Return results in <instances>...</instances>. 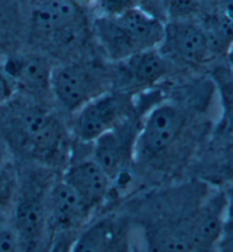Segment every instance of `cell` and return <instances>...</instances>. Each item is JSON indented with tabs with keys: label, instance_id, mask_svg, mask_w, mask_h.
<instances>
[{
	"label": "cell",
	"instance_id": "6da1fadb",
	"mask_svg": "<svg viewBox=\"0 0 233 252\" xmlns=\"http://www.w3.org/2000/svg\"><path fill=\"white\" fill-rule=\"evenodd\" d=\"M67 129L43 103L24 97L0 107V136L36 164L59 166L71 154Z\"/></svg>",
	"mask_w": 233,
	"mask_h": 252
},
{
	"label": "cell",
	"instance_id": "7a4b0ae2",
	"mask_svg": "<svg viewBox=\"0 0 233 252\" xmlns=\"http://www.w3.org/2000/svg\"><path fill=\"white\" fill-rule=\"evenodd\" d=\"M164 24L161 18L138 7L117 16L98 15L94 29L109 61L121 63L133 55L160 46Z\"/></svg>",
	"mask_w": 233,
	"mask_h": 252
},
{
	"label": "cell",
	"instance_id": "3957f363",
	"mask_svg": "<svg viewBox=\"0 0 233 252\" xmlns=\"http://www.w3.org/2000/svg\"><path fill=\"white\" fill-rule=\"evenodd\" d=\"M191 122L186 106L176 101H161L143 115L135 161L160 166L183 140Z\"/></svg>",
	"mask_w": 233,
	"mask_h": 252
},
{
	"label": "cell",
	"instance_id": "277c9868",
	"mask_svg": "<svg viewBox=\"0 0 233 252\" xmlns=\"http://www.w3.org/2000/svg\"><path fill=\"white\" fill-rule=\"evenodd\" d=\"M113 75L95 63H65L54 67L51 97L63 110L73 115L84 105L113 90Z\"/></svg>",
	"mask_w": 233,
	"mask_h": 252
},
{
	"label": "cell",
	"instance_id": "5b68a950",
	"mask_svg": "<svg viewBox=\"0 0 233 252\" xmlns=\"http://www.w3.org/2000/svg\"><path fill=\"white\" fill-rule=\"evenodd\" d=\"M136 113L134 95L130 91L110 90L72 115V135L80 142L94 143Z\"/></svg>",
	"mask_w": 233,
	"mask_h": 252
},
{
	"label": "cell",
	"instance_id": "8992f818",
	"mask_svg": "<svg viewBox=\"0 0 233 252\" xmlns=\"http://www.w3.org/2000/svg\"><path fill=\"white\" fill-rule=\"evenodd\" d=\"M50 185L30 181L17 189L12 206V228L20 252H40L46 244L49 234L47 194Z\"/></svg>",
	"mask_w": 233,
	"mask_h": 252
},
{
	"label": "cell",
	"instance_id": "52a82bcc",
	"mask_svg": "<svg viewBox=\"0 0 233 252\" xmlns=\"http://www.w3.org/2000/svg\"><path fill=\"white\" fill-rule=\"evenodd\" d=\"M143 115L136 113L98 138L92 144V158L112 180L120 183L135 162L136 142Z\"/></svg>",
	"mask_w": 233,
	"mask_h": 252
},
{
	"label": "cell",
	"instance_id": "ba28073f",
	"mask_svg": "<svg viewBox=\"0 0 233 252\" xmlns=\"http://www.w3.org/2000/svg\"><path fill=\"white\" fill-rule=\"evenodd\" d=\"M157 48L169 63L199 66L213 59L201 24L188 18L166 22Z\"/></svg>",
	"mask_w": 233,
	"mask_h": 252
},
{
	"label": "cell",
	"instance_id": "9c48e42d",
	"mask_svg": "<svg viewBox=\"0 0 233 252\" xmlns=\"http://www.w3.org/2000/svg\"><path fill=\"white\" fill-rule=\"evenodd\" d=\"M227 198L224 190L207 192L196 208L190 226V252H220Z\"/></svg>",
	"mask_w": 233,
	"mask_h": 252
},
{
	"label": "cell",
	"instance_id": "30bf717a",
	"mask_svg": "<svg viewBox=\"0 0 233 252\" xmlns=\"http://www.w3.org/2000/svg\"><path fill=\"white\" fill-rule=\"evenodd\" d=\"M55 66L39 54L18 55L3 63L7 75L15 90L24 97L41 102L51 97V77Z\"/></svg>",
	"mask_w": 233,
	"mask_h": 252
},
{
	"label": "cell",
	"instance_id": "8fae6325",
	"mask_svg": "<svg viewBox=\"0 0 233 252\" xmlns=\"http://www.w3.org/2000/svg\"><path fill=\"white\" fill-rule=\"evenodd\" d=\"M61 180L80 196L92 213L102 206L114 185L92 157L68 162Z\"/></svg>",
	"mask_w": 233,
	"mask_h": 252
},
{
	"label": "cell",
	"instance_id": "7c38bea8",
	"mask_svg": "<svg viewBox=\"0 0 233 252\" xmlns=\"http://www.w3.org/2000/svg\"><path fill=\"white\" fill-rule=\"evenodd\" d=\"M71 252H131V228L123 217L108 216L87 226Z\"/></svg>",
	"mask_w": 233,
	"mask_h": 252
},
{
	"label": "cell",
	"instance_id": "4fadbf2b",
	"mask_svg": "<svg viewBox=\"0 0 233 252\" xmlns=\"http://www.w3.org/2000/svg\"><path fill=\"white\" fill-rule=\"evenodd\" d=\"M94 214L62 180L53 182L47 194L48 226L50 231H73L86 225Z\"/></svg>",
	"mask_w": 233,
	"mask_h": 252
},
{
	"label": "cell",
	"instance_id": "5bb4252c",
	"mask_svg": "<svg viewBox=\"0 0 233 252\" xmlns=\"http://www.w3.org/2000/svg\"><path fill=\"white\" fill-rule=\"evenodd\" d=\"M82 22V7L72 0H41L34 5L31 17L35 34L55 39L72 34Z\"/></svg>",
	"mask_w": 233,
	"mask_h": 252
},
{
	"label": "cell",
	"instance_id": "9a60e30c",
	"mask_svg": "<svg viewBox=\"0 0 233 252\" xmlns=\"http://www.w3.org/2000/svg\"><path fill=\"white\" fill-rule=\"evenodd\" d=\"M118 64L125 82L134 89L154 87L165 79L171 67V63L163 56L158 48L141 51Z\"/></svg>",
	"mask_w": 233,
	"mask_h": 252
},
{
	"label": "cell",
	"instance_id": "2e32d148",
	"mask_svg": "<svg viewBox=\"0 0 233 252\" xmlns=\"http://www.w3.org/2000/svg\"><path fill=\"white\" fill-rule=\"evenodd\" d=\"M212 57H227L233 47V20L223 12L212 14L201 22Z\"/></svg>",
	"mask_w": 233,
	"mask_h": 252
},
{
	"label": "cell",
	"instance_id": "e0dca14e",
	"mask_svg": "<svg viewBox=\"0 0 233 252\" xmlns=\"http://www.w3.org/2000/svg\"><path fill=\"white\" fill-rule=\"evenodd\" d=\"M205 179L224 188L233 185V134H219Z\"/></svg>",
	"mask_w": 233,
	"mask_h": 252
},
{
	"label": "cell",
	"instance_id": "ac0fdd59",
	"mask_svg": "<svg viewBox=\"0 0 233 252\" xmlns=\"http://www.w3.org/2000/svg\"><path fill=\"white\" fill-rule=\"evenodd\" d=\"M18 189V180L10 162L0 155V211L13 206Z\"/></svg>",
	"mask_w": 233,
	"mask_h": 252
},
{
	"label": "cell",
	"instance_id": "d6986e66",
	"mask_svg": "<svg viewBox=\"0 0 233 252\" xmlns=\"http://www.w3.org/2000/svg\"><path fill=\"white\" fill-rule=\"evenodd\" d=\"M219 91L222 112L217 133L233 134V76L221 80Z\"/></svg>",
	"mask_w": 233,
	"mask_h": 252
},
{
	"label": "cell",
	"instance_id": "ffe728a7",
	"mask_svg": "<svg viewBox=\"0 0 233 252\" xmlns=\"http://www.w3.org/2000/svg\"><path fill=\"white\" fill-rule=\"evenodd\" d=\"M224 192L227 198V208H225L224 233L220 252H233V185L225 187Z\"/></svg>",
	"mask_w": 233,
	"mask_h": 252
},
{
	"label": "cell",
	"instance_id": "44dd1931",
	"mask_svg": "<svg viewBox=\"0 0 233 252\" xmlns=\"http://www.w3.org/2000/svg\"><path fill=\"white\" fill-rule=\"evenodd\" d=\"M100 10L99 15L117 16L140 7V0H96Z\"/></svg>",
	"mask_w": 233,
	"mask_h": 252
},
{
	"label": "cell",
	"instance_id": "7402d4cb",
	"mask_svg": "<svg viewBox=\"0 0 233 252\" xmlns=\"http://www.w3.org/2000/svg\"><path fill=\"white\" fill-rule=\"evenodd\" d=\"M0 252H20V246L12 226H0Z\"/></svg>",
	"mask_w": 233,
	"mask_h": 252
},
{
	"label": "cell",
	"instance_id": "603a6c76",
	"mask_svg": "<svg viewBox=\"0 0 233 252\" xmlns=\"http://www.w3.org/2000/svg\"><path fill=\"white\" fill-rule=\"evenodd\" d=\"M15 94H16V90H15L13 82L7 75L2 63L0 64V107L14 98Z\"/></svg>",
	"mask_w": 233,
	"mask_h": 252
},
{
	"label": "cell",
	"instance_id": "cb8c5ba5",
	"mask_svg": "<svg viewBox=\"0 0 233 252\" xmlns=\"http://www.w3.org/2000/svg\"><path fill=\"white\" fill-rule=\"evenodd\" d=\"M194 1L195 0H168L167 12L169 16H173L172 20L187 18L186 15L190 13Z\"/></svg>",
	"mask_w": 233,
	"mask_h": 252
},
{
	"label": "cell",
	"instance_id": "d4e9b609",
	"mask_svg": "<svg viewBox=\"0 0 233 252\" xmlns=\"http://www.w3.org/2000/svg\"><path fill=\"white\" fill-rule=\"evenodd\" d=\"M221 12L233 20V0H221Z\"/></svg>",
	"mask_w": 233,
	"mask_h": 252
},
{
	"label": "cell",
	"instance_id": "484cf974",
	"mask_svg": "<svg viewBox=\"0 0 233 252\" xmlns=\"http://www.w3.org/2000/svg\"><path fill=\"white\" fill-rule=\"evenodd\" d=\"M73 2H75L76 5H79L80 7H86V6H90L91 3L96 2V0H72Z\"/></svg>",
	"mask_w": 233,
	"mask_h": 252
},
{
	"label": "cell",
	"instance_id": "4316f807",
	"mask_svg": "<svg viewBox=\"0 0 233 252\" xmlns=\"http://www.w3.org/2000/svg\"><path fill=\"white\" fill-rule=\"evenodd\" d=\"M142 1H143V0H140V5H141ZM145 1H146V2H149V3L153 2V1H154V3L164 2V5L166 6V10H167V1H168V0H145Z\"/></svg>",
	"mask_w": 233,
	"mask_h": 252
},
{
	"label": "cell",
	"instance_id": "83f0119b",
	"mask_svg": "<svg viewBox=\"0 0 233 252\" xmlns=\"http://www.w3.org/2000/svg\"><path fill=\"white\" fill-rule=\"evenodd\" d=\"M227 59L229 62V64L231 65V67L233 68V47L230 49V51H229V54L227 55Z\"/></svg>",
	"mask_w": 233,
	"mask_h": 252
},
{
	"label": "cell",
	"instance_id": "f1b7e54d",
	"mask_svg": "<svg viewBox=\"0 0 233 252\" xmlns=\"http://www.w3.org/2000/svg\"><path fill=\"white\" fill-rule=\"evenodd\" d=\"M27 1H30V2H33L35 5V3H38L39 1H41V0H27Z\"/></svg>",
	"mask_w": 233,
	"mask_h": 252
}]
</instances>
